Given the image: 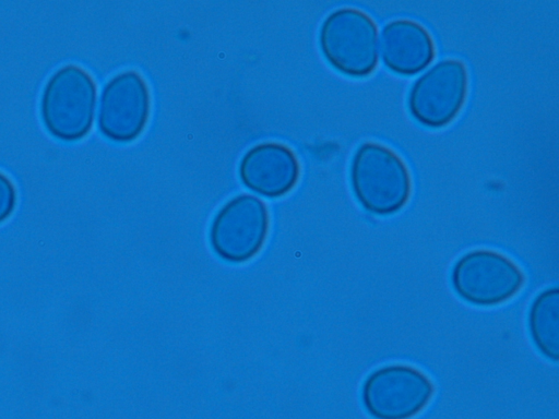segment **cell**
I'll list each match as a JSON object with an SVG mask.
<instances>
[{"instance_id": "obj_2", "label": "cell", "mask_w": 559, "mask_h": 419, "mask_svg": "<svg viewBox=\"0 0 559 419\" xmlns=\"http://www.w3.org/2000/svg\"><path fill=\"white\" fill-rule=\"evenodd\" d=\"M377 26L365 12L343 8L323 21L319 45L326 61L338 72L360 77L378 62Z\"/></svg>"}, {"instance_id": "obj_9", "label": "cell", "mask_w": 559, "mask_h": 419, "mask_svg": "<svg viewBox=\"0 0 559 419\" xmlns=\"http://www.w3.org/2000/svg\"><path fill=\"white\" fill-rule=\"evenodd\" d=\"M300 166L286 145L266 142L251 147L239 163V177L245 187L267 197L289 192L299 179Z\"/></svg>"}, {"instance_id": "obj_6", "label": "cell", "mask_w": 559, "mask_h": 419, "mask_svg": "<svg viewBox=\"0 0 559 419\" xmlns=\"http://www.w3.org/2000/svg\"><path fill=\"white\" fill-rule=\"evenodd\" d=\"M452 283L464 300L478 306H493L519 291L523 275L504 255L489 250H475L456 262Z\"/></svg>"}, {"instance_id": "obj_10", "label": "cell", "mask_w": 559, "mask_h": 419, "mask_svg": "<svg viewBox=\"0 0 559 419\" xmlns=\"http://www.w3.org/2000/svg\"><path fill=\"white\" fill-rule=\"evenodd\" d=\"M381 57L390 71L413 75L433 60L435 44L428 31L419 23L395 20L382 31Z\"/></svg>"}, {"instance_id": "obj_3", "label": "cell", "mask_w": 559, "mask_h": 419, "mask_svg": "<svg viewBox=\"0 0 559 419\" xmlns=\"http://www.w3.org/2000/svg\"><path fill=\"white\" fill-rule=\"evenodd\" d=\"M96 87L92 77L78 67L58 70L41 97V117L51 134L74 141L92 127Z\"/></svg>"}, {"instance_id": "obj_5", "label": "cell", "mask_w": 559, "mask_h": 419, "mask_svg": "<svg viewBox=\"0 0 559 419\" xmlns=\"http://www.w3.org/2000/svg\"><path fill=\"white\" fill-rule=\"evenodd\" d=\"M468 87L463 62L447 59L419 76L408 94V109L415 120L429 128L450 123L460 112Z\"/></svg>"}, {"instance_id": "obj_12", "label": "cell", "mask_w": 559, "mask_h": 419, "mask_svg": "<svg viewBox=\"0 0 559 419\" xmlns=\"http://www.w3.org/2000/svg\"><path fill=\"white\" fill-rule=\"evenodd\" d=\"M14 204V187L5 176L0 173V222L4 220L12 213Z\"/></svg>"}, {"instance_id": "obj_1", "label": "cell", "mask_w": 559, "mask_h": 419, "mask_svg": "<svg viewBox=\"0 0 559 419\" xmlns=\"http://www.w3.org/2000/svg\"><path fill=\"white\" fill-rule=\"evenodd\" d=\"M354 194L370 213L388 215L408 201L412 180L407 166L391 148L373 142L360 145L350 163Z\"/></svg>"}, {"instance_id": "obj_4", "label": "cell", "mask_w": 559, "mask_h": 419, "mask_svg": "<svg viewBox=\"0 0 559 419\" xmlns=\"http://www.w3.org/2000/svg\"><path fill=\"white\" fill-rule=\"evenodd\" d=\"M269 230V213L260 199L240 194L229 200L214 216L210 243L214 253L230 263L253 258L263 247Z\"/></svg>"}, {"instance_id": "obj_11", "label": "cell", "mask_w": 559, "mask_h": 419, "mask_svg": "<svg viewBox=\"0 0 559 419\" xmlns=\"http://www.w3.org/2000/svg\"><path fill=\"white\" fill-rule=\"evenodd\" d=\"M558 314V288H552L545 290L534 300L528 316L534 343L546 357L552 360H557L559 354Z\"/></svg>"}, {"instance_id": "obj_7", "label": "cell", "mask_w": 559, "mask_h": 419, "mask_svg": "<svg viewBox=\"0 0 559 419\" xmlns=\"http://www.w3.org/2000/svg\"><path fill=\"white\" fill-rule=\"evenodd\" d=\"M429 379L408 366H389L373 372L362 390L364 404L377 419H408L429 402Z\"/></svg>"}, {"instance_id": "obj_8", "label": "cell", "mask_w": 559, "mask_h": 419, "mask_svg": "<svg viewBox=\"0 0 559 419\" xmlns=\"http://www.w3.org/2000/svg\"><path fill=\"white\" fill-rule=\"evenodd\" d=\"M150 106V92L143 77L134 71L122 72L103 89L99 130L115 142L133 141L146 125Z\"/></svg>"}]
</instances>
